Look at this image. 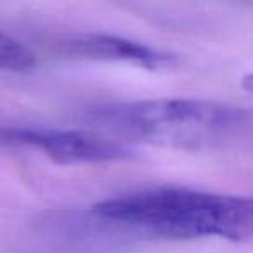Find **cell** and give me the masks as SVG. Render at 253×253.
I'll use <instances>...</instances> for the list:
<instances>
[{"mask_svg": "<svg viewBox=\"0 0 253 253\" xmlns=\"http://www.w3.org/2000/svg\"><path fill=\"white\" fill-rule=\"evenodd\" d=\"M37 64L33 52L19 40L0 33V70L30 71Z\"/></svg>", "mask_w": 253, "mask_h": 253, "instance_id": "5", "label": "cell"}, {"mask_svg": "<svg viewBox=\"0 0 253 253\" xmlns=\"http://www.w3.org/2000/svg\"><path fill=\"white\" fill-rule=\"evenodd\" d=\"M95 130L122 142L182 151H218L248 141L250 109L207 99H148L99 106L88 113Z\"/></svg>", "mask_w": 253, "mask_h": 253, "instance_id": "1", "label": "cell"}, {"mask_svg": "<svg viewBox=\"0 0 253 253\" xmlns=\"http://www.w3.org/2000/svg\"><path fill=\"white\" fill-rule=\"evenodd\" d=\"M92 215L125 231L163 239L222 238L250 241L253 205L250 198L187 187H153L109 198Z\"/></svg>", "mask_w": 253, "mask_h": 253, "instance_id": "2", "label": "cell"}, {"mask_svg": "<svg viewBox=\"0 0 253 253\" xmlns=\"http://www.w3.org/2000/svg\"><path fill=\"white\" fill-rule=\"evenodd\" d=\"M56 50L64 57L78 61L125 63L144 70H167L177 64V57L162 49L111 33H71L56 42Z\"/></svg>", "mask_w": 253, "mask_h": 253, "instance_id": "4", "label": "cell"}, {"mask_svg": "<svg viewBox=\"0 0 253 253\" xmlns=\"http://www.w3.org/2000/svg\"><path fill=\"white\" fill-rule=\"evenodd\" d=\"M0 141L35 148L61 165L113 163L132 160L135 156V151L125 142L97 130L80 128H0Z\"/></svg>", "mask_w": 253, "mask_h": 253, "instance_id": "3", "label": "cell"}]
</instances>
